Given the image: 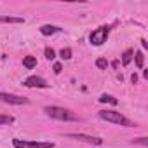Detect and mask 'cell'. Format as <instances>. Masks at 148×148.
<instances>
[{
  "mask_svg": "<svg viewBox=\"0 0 148 148\" xmlns=\"http://www.w3.org/2000/svg\"><path fill=\"white\" fill-rule=\"evenodd\" d=\"M131 82H132V84L138 82V75H136V73H132V75H131Z\"/></svg>",
  "mask_w": 148,
  "mask_h": 148,
  "instance_id": "cell-20",
  "label": "cell"
},
{
  "mask_svg": "<svg viewBox=\"0 0 148 148\" xmlns=\"http://www.w3.org/2000/svg\"><path fill=\"white\" fill-rule=\"evenodd\" d=\"M99 103H110V105H117V103H119V99H117V98H113L112 94H101V96H99Z\"/></svg>",
  "mask_w": 148,
  "mask_h": 148,
  "instance_id": "cell-12",
  "label": "cell"
},
{
  "mask_svg": "<svg viewBox=\"0 0 148 148\" xmlns=\"http://www.w3.org/2000/svg\"><path fill=\"white\" fill-rule=\"evenodd\" d=\"M132 143L134 145H141V146H148V138H136Z\"/></svg>",
  "mask_w": 148,
  "mask_h": 148,
  "instance_id": "cell-17",
  "label": "cell"
},
{
  "mask_svg": "<svg viewBox=\"0 0 148 148\" xmlns=\"http://www.w3.org/2000/svg\"><path fill=\"white\" fill-rule=\"evenodd\" d=\"M108 35H110V26H99L89 35V40L92 45H103L106 42Z\"/></svg>",
  "mask_w": 148,
  "mask_h": 148,
  "instance_id": "cell-4",
  "label": "cell"
},
{
  "mask_svg": "<svg viewBox=\"0 0 148 148\" xmlns=\"http://www.w3.org/2000/svg\"><path fill=\"white\" fill-rule=\"evenodd\" d=\"M44 112L51 119H56V120H61V122H75V120H79V117L75 113L63 108V106H45Z\"/></svg>",
  "mask_w": 148,
  "mask_h": 148,
  "instance_id": "cell-1",
  "label": "cell"
},
{
  "mask_svg": "<svg viewBox=\"0 0 148 148\" xmlns=\"http://www.w3.org/2000/svg\"><path fill=\"white\" fill-rule=\"evenodd\" d=\"M58 32H59V28H58V26H52V25H44V26H40V33H42L44 37L54 35V33H58Z\"/></svg>",
  "mask_w": 148,
  "mask_h": 148,
  "instance_id": "cell-8",
  "label": "cell"
},
{
  "mask_svg": "<svg viewBox=\"0 0 148 148\" xmlns=\"http://www.w3.org/2000/svg\"><path fill=\"white\" fill-rule=\"evenodd\" d=\"M119 64H120L119 61H113V63H112V66H113V68H119Z\"/></svg>",
  "mask_w": 148,
  "mask_h": 148,
  "instance_id": "cell-21",
  "label": "cell"
},
{
  "mask_svg": "<svg viewBox=\"0 0 148 148\" xmlns=\"http://www.w3.org/2000/svg\"><path fill=\"white\" fill-rule=\"evenodd\" d=\"M23 64H25V68L32 70V68L37 66V58H35V56H26V58L23 59Z\"/></svg>",
  "mask_w": 148,
  "mask_h": 148,
  "instance_id": "cell-10",
  "label": "cell"
},
{
  "mask_svg": "<svg viewBox=\"0 0 148 148\" xmlns=\"http://www.w3.org/2000/svg\"><path fill=\"white\" fill-rule=\"evenodd\" d=\"M52 70H54V73H56V75H59V73H61V70H63V66H61V63H56Z\"/></svg>",
  "mask_w": 148,
  "mask_h": 148,
  "instance_id": "cell-19",
  "label": "cell"
},
{
  "mask_svg": "<svg viewBox=\"0 0 148 148\" xmlns=\"http://www.w3.org/2000/svg\"><path fill=\"white\" fill-rule=\"evenodd\" d=\"M23 86H26V87H38V89H45L49 84L42 79V77H37V75H32V77H28L25 82H23Z\"/></svg>",
  "mask_w": 148,
  "mask_h": 148,
  "instance_id": "cell-7",
  "label": "cell"
},
{
  "mask_svg": "<svg viewBox=\"0 0 148 148\" xmlns=\"http://www.w3.org/2000/svg\"><path fill=\"white\" fill-rule=\"evenodd\" d=\"M59 56H61L63 59H71V49H70V47L61 49V51H59Z\"/></svg>",
  "mask_w": 148,
  "mask_h": 148,
  "instance_id": "cell-15",
  "label": "cell"
},
{
  "mask_svg": "<svg viewBox=\"0 0 148 148\" xmlns=\"http://www.w3.org/2000/svg\"><path fill=\"white\" fill-rule=\"evenodd\" d=\"M134 59H136V66L141 70L143 68V63H145V56H143V52L141 51H138V52H134V56H132Z\"/></svg>",
  "mask_w": 148,
  "mask_h": 148,
  "instance_id": "cell-13",
  "label": "cell"
},
{
  "mask_svg": "<svg viewBox=\"0 0 148 148\" xmlns=\"http://www.w3.org/2000/svg\"><path fill=\"white\" fill-rule=\"evenodd\" d=\"M0 101L7 103V105H28V98L18 96V94H11V92H0Z\"/></svg>",
  "mask_w": 148,
  "mask_h": 148,
  "instance_id": "cell-5",
  "label": "cell"
},
{
  "mask_svg": "<svg viewBox=\"0 0 148 148\" xmlns=\"http://www.w3.org/2000/svg\"><path fill=\"white\" fill-rule=\"evenodd\" d=\"M66 138L71 139H77V141H84V143H91V145H101L103 139L98 136H89V134H80V132H66Z\"/></svg>",
  "mask_w": 148,
  "mask_h": 148,
  "instance_id": "cell-6",
  "label": "cell"
},
{
  "mask_svg": "<svg viewBox=\"0 0 148 148\" xmlns=\"http://www.w3.org/2000/svg\"><path fill=\"white\" fill-rule=\"evenodd\" d=\"M0 23H16V25H19V23H25V19L23 18H14V16H0Z\"/></svg>",
  "mask_w": 148,
  "mask_h": 148,
  "instance_id": "cell-9",
  "label": "cell"
},
{
  "mask_svg": "<svg viewBox=\"0 0 148 148\" xmlns=\"http://www.w3.org/2000/svg\"><path fill=\"white\" fill-rule=\"evenodd\" d=\"M14 148H54L51 141H30V139H12Z\"/></svg>",
  "mask_w": 148,
  "mask_h": 148,
  "instance_id": "cell-3",
  "label": "cell"
},
{
  "mask_svg": "<svg viewBox=\"0 0 148 148\" xmlns=\"http://www.w3.org/2000/svg\"><path fill=\"white\" fill-rule=\"evenodd\" d=\"M45 58H47V59H54V58H56V52H54V49L47 47V49H45Z\"/></svg>",
  "mask_w": 148,
  "mask_h": 148,
  "instance_id": "cell-18",
  "label": "cell"
},
{
  "mask_svg": "<svg viewBox=\"0 0 148 148\" xmlns=\"http://www.w3.org/2000/svg\"><path fill=\"white\" fill-rule=\"evenodd\" d=\"M12 122H14L12 115H0V125H9Z\"/></svg>",
  "mask_w": 148,
  "mask_h": 148,
  "instance_id": "cell-14",
  "label": "cell"
},
{
  "mask_svg": "<svg viewBox=\"0 0 148 148\" xmlns=\"http://www.w3.org/2000/svg\"><path fill=\"white\" fill-rule=\"evenodd\" d=\"M98 115H99V119H103L106 122H112V124H117V125H124V127H132L134 125L127 117H124L120 112H115V110H101Z\"/></svg>",
  "mask_w": 148,
  "mask_h": 148,
  "instance_id": "cell-2",
  "label": "cell"
},
{
  "mask_svg": "<svg viewBox=\"0 0 148 148\" xmlns=\"http://www.w3.org/2000/svg\"><path fill=\"white\" fill-rule=\"evenodd\" d=\"M96 66H98L99 70H106V66H108V61H106L105 58H98V59H96Z\"/></svg>",
  "mask_w": 148,
  "mask_h": 148,
  "instance_id": "cell-16",
  "label": "cell"
},
{
  "mask_svg": "<svg viewBox=\"0 0 148 148\" xmlns=\"http://www.w3.org/2000/svg\"><path fill=\"white\" fill-rule=\"evenodd\" d=\"M132 56H134V51H132V49H127V51L122 54V64L127 66V64L132 61Z\"/></svg>",
  "mask_w": 148,
  "mask_h": 148,
  "instance_id": "cell-11",
  "label": "cell"
}]
</instances>
